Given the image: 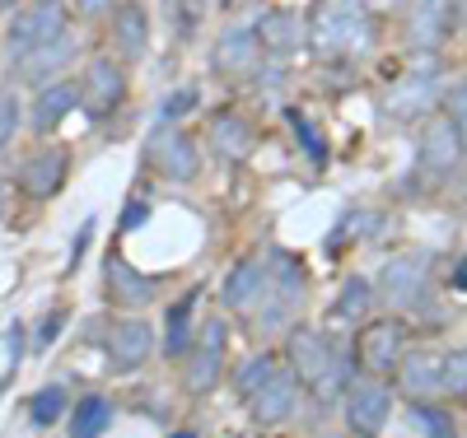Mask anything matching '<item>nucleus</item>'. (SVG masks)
<instances>
[{
  "label": "nucleus",
  "instance_id": "4c0bfd02",
  "mask_svg": "<svg viewBox=\"0 0 467 438\" xmlns=\"http://www.w3.org/2000/svg\"><path fill=\"white\" fill-rule=\"evenodd\" d=\"M61 322H66V312H61V308H57V312H47V317H43V327H37V345H47V341L57 336V327H61Z\"/></svg>",
  "mask_w": 467,
  "mask_h": 438
},
{
  "label": "nucleus",
  "instance_id": "c756f323",
  "mask_svg": "<svg viewBox=\"0 0 467 438\" xmlns=\"http://www.w3.org/2000/svg\"><path fill=\"white\" fill-rule=\"evenodd\" d=\"M206 5L211 0H169V19H173V37H187L202 28V19H206Z\"/></svg>",
  "mask_w": 467,
  "mask_h": 438
},
{
  "label": "nucleus",
  "instance_id": "dca6fc26",
  "mask_svg": "<svg viewBox=\"0 0 467 438\" xmlns=\"http://www.w3.org/2000/svg\"><path fill=\"white\" fill-rule=\"evenodd\" d=\"M66 173H70V158L61 149H33L19 164V187H24V196H33V201H47V196L61 191Z\"/></svg>",
  "mask_w": 467,
  "mask_h": 438
},
{
  "label": "nucleus",
  "instance_id": "a211bd4d",
  "mask_svg": "<svg viewBox=\"0 0 467 438\" xmlns=\"http://www.w3.org/2000/svg\"><path fill=\"white\" fill-rule=\"evenodd\" d=\"M257 61H262V43H257L253 24H234L215 37V66L224 75H248V70H257Z\"/></svg>",
  "mask_w": 467,
  "mask_h": 438
},
{
  "label": "nucleus",
  "instance_id": "7ed1b4c3",
  "mask_svg": "<svg viewBox=\"0 0 467 438\" xmlns=\"http://www.w3.org/2000/svg\"><path fill=\"white\" fill-rule=\"evenodd\" d=\"M304 294H308V275L304 266L290 257V252H271L266 257V299L257 308V331H281L295 322V312L304 308Z\"/></svg>",
  "mask_w": 467,
  "mask_h": 438
},
{
  "label": "nucleus",
  "instance_id": "9b49d317",
  "mask_svg": "<svg viewBox=\"0 0 467 438\" xmlns=\"http://www.w3.org/2000/svg\"><path fill=\"white\" fill-rule=\"evenodd\" d=\"M440 103V66H416L411 75H402V85L388 98V117L393 122H416Z\"/></svg>",
  "mask_w": 467,
  "mask_h": 438
},
{
  "label": "nucleus",
  "instance_id": "f257e3e1",
  "mask_svg": "<svg viewBox=\"0 0 467 438\" xmlns=\"http://www.w3.org/2000/svg\"><path fill=\"white\" fill-rule=\"evenodd\" d=\"M285 369L299 378V387H308L318 402H332L350 387V354L337 336L318 331V327H295L285 341Z\"/></svg>",
  "mask_w": 467,
  "mask_h": 438
},
{
  "label": "nucleus",
  "instance_id": "5701e85b",
  "mask_svg": "<svg viewBox=\"0 0 467 438\" xmlns=\"http://www.w3.org/2000/svg\"><path fill=\"white\" fill-rule=\"evenodd\" d=\"M211 145H215L220 158H229V164H244L253 154V127L234 112H215L211 117Z\"/></svg>",
  "mask_w": 467,
  "mask_h": 438
},
{
  "label": "nucleus",
  "instance_id": "aec40b11",
  "mask_svg": "<svg viewBox=\"0 0 467 438\" xmlns=\"http://www.w3.org/2000/svg\"><path fill=\"white\" fill-rule=\"evenodd\" d=\"M440 354L444 350H411L398 364V382L411 402H440Z\"/></svg>",
  "mask_w": 467,
  "mask_h": 438
},
{
  "label": "nucleus",
  "instance_id": "1a4fd4ad",
  "mask_svg": "<svg viewBox=\"0 0 467 438\" xmlns=\"http://www.w3.org/2000/svg\"><path fill=\"white\" fill-rule=\"evenodd\" d=\"M127 98V75L117 61H89L85 79H80V107L94 117V122H103V117H112L117 107H122Z\"/></svg>",
  "mask_w": 467,
  "mask_h": 438
},
{
  "label": "nucleus",
  "instance_id": "2f4dec72",
  "mask_svg": "<svg viewBox=\"0 0 467 438\" xmlns=\"http://www.w3.org/2000/svg\"><path fill=\"white\" fill-rule=\"evenodd\" d=\"M271 373H276V354H266V350H262V354H253V360H248L239 373H234V387H239V396H253Z\"/></svg>",
  "mask_w": 467,
  "mask_h": 438
},
{
  "label": "nucleus",
  "instance_id": "f8f14e48",
  "mask_svg": "<svg viewBox=\"0 0 467 438\" xmlns=\"http://www.w3.org/2000/svg\"><path fill=\"white\" fill-rule=\"evenodd\" d=\"M449 33H453V0H411V10H407L411 52H435Z\"/></svg>",
  "mask_w": 467,
  "mask_h": 438
},
{
  "label": "nucleus",
  "instance_id": "473e14b6",
  "mask_svg": "<svg viewBox=\"0 0 467 438\" xmlns=\"http://www.w3.org/2000/svg\"><path fill=\"white\" fill-rule=\"evenodd\" d=\"M61 411H66V387H57V382H52V387H43V392L33 396V406H28V420H33L37 429H47V424H52V420L61 415Z\"/></svg>",
  "mask_w": 467,
  "mask_h": 438
},
{
  "label": "nucleus",
  "instance_id": "f3484780",
  "mask_svg": "<svg viewBox=\"0 0 467 438\" xmlns=\"http://www.w3.org/2000/svg\"><path fill=\"white\" fill-rule=\"evenodd\" d=\"M154 285H160V280H154V275H140L127 257H108L103 261V290H108V299L112 303H122V308H145L150 299H154Z\"/></svg>",
  "mask_w": 467,
  "mask_h": 438
},
{
  "label": "nucleus",
  "instance_id": "58836bf2",
  "mask_svg": "<svg viewBox=\"0 0 467 438\" xmlns=\"http://www.w3.org/2000/svg\"><path fill=\"white\" fill-rule=\"evenodd\" d=\"M75 10H80V15H103V10H117V0H75Z\"/></svg>",
  "mask_w": 467,
  "mask_h": 438
},
{
  "label": "nucleus",
  "instance_id": "f704fd0d",
  "mask_svg": "<svg viewBox=\"0 0 467 438\" xmlns=\"http://www.w3.org/2000/svg\"><path fill=\"white\" fill-rule=\"evenodd\" d=\"M290 127L299 131V140H304V149H308V154H314V158H323V145H318V131H314V127H308V122H304V112H290Z\"/></svg>",
  "mask_w": 467,
  "mask_h": 438
},
{
  "label": "nucleus",
  "instance_id": "6ab92c4d",
  "mask_svg": "<svg viewBox=\"0 0 467 438\" xmlns=\"http://www.w3.org/2000/svg\"><path fill=\"white\" fill-rule=\"evenodd\" d=\"M458 158H462V140H458L449 117H440V122L425 127V136H420V173L444 178V173L458 168Z\"/></svg>",
  "mask_w": 467,
  "mask_h": 438
},
{
  "label": "nucleus",
  "instance_id": "412c9836",
  "mask_svg": "<svg viewBox=\"0 0 467 438\" xmlns=\"http://www.w3.org/2000/svg\"><path fill=\"white\" fill-rule=\"evenodd\" d=\"M112 43L127 61H140L145 56V43H150V19H145V5L140 0H122L112 10Z\"/></svg>",
  "mask_w": 467,
  "mask_h": 438
},
{
  "label": "nucleus",
  "instance_id": "b1692460",
  "mask_svg": "<svg viewBox=\"0 0 467 438\" xmlns=\"http://www.w3.org/2000/svg\"><path fill=\"white\" fill-rule=\"evenodd\" d=\"M257 43H262V52H271V56H290V52L304 43V24H299L290 10H266L262 24H257Z\"/></svg>",
  "mask_w": 467,
  "mask_h": 438
},
{
  "label": "nucleus",
  "instance_id": "0eeeda50",
  "mask_svg": "<svg viewBox=\"0 0 467 438\" xmlns=\"http://www.w3.org/2000/svg\"><path fill=\"white\" fill-rule=\"evenodd\" d=\"M299 396H304L299 378H295L285 364H276V373H271V378H266L253 396H244V402H248L253 424H262V429H276V424L295 420V411H299Z\"/></svg>",
  "mask_w": 467,
  "mask_h": 438
},
{
  "label": "nucleus",
  "instance_id": "423d86ee",
  "mask_svg": "<svg viewBox=\"0 0 467 438\" xmlns=\"http://www.w3.org/2000/svg\"><path fill=\"white\" fill-rule=\"evenodd\" d=\"M388 415H393V392L379 378H360L346 387V429L356 438H379Z\"/></svg>",
  "mask_w": 467,
  "mask_h": 438
},
{
  "label": "nucleus",
  "instance_id": "79ce46f5",
  "mask_svg": "<svg viewBox=\"0 0 467 438\" xmlns=\"http://www.w3.org/2000/svg\"><path fill=\"white\" fill-rule=\"evenodd\" d=\"M0 5H10V0H0Z\"/></svg>",
  "mask_w": 467,
  "mask_h": 438
},
{
  "label": "nucleus",
  "instance_id": "a878e982",
  "mask_svg": "<svg viewBox=\"0 0 467 438\" xmlns=\"http://www.w3.org/2000/svg\"><path fill=\"white\" fill-rule=\"evenodd\" d=\"M197 290H187L173 308H169V336H164V354L169 360H182L187 354V345H192V336H197V327H192V312H197Z\"/></svg>",
  "mask_w": 467,
  "mask_h": 438
},
{
  "label": "nucleus",
  "instance_id": "f03ea898",
  "mask_svg": "<svg viewBox=\"0 0 467 438\" xmlns=\"http://www.w3.org/2000/svg\"><path fill=\"white\" fill-rule=\"evenodd\" d=\"M374 43V15L360 0H327L314 19L318 56H360Z\"/></svg>",
  "mask_w": 467,
  "mask_h": 438
},
{
  "label": "nucleus",
  "instance_id": "9d476101",
  "mask_svg": "<svg viewBox=\"0 0 467 438\" xmlns=\"http://www.w3.org/2000/svg\"><path fill=\"white\" fill-rule=\"evenodd\" d=\"M360 369L369 378H383V373H398L402 354H407V331L402 322H369L360 331Z\"/></svg>",
  "mask_w": 467,
  "mask_h": 438
},
{
  "label": "nucleus",
  "instance_id": "4be33fe9",
  "mask_svg": "<svg viewBox=\"0 0 467 438\" xmlns=\"http://www.w3.org/2000/svg\"><path fill=\"white\" fill-rule=\"evenodd\" d=\"M70 107H80V85L57 79V85H47L43 94H37V103H28V122H33L37 136H47V131H57V122Z\"/></svg>",
  "mask_w": 467,
  "mask_h": 438
},
{
  "label": "nucleus",
  "instance_id": "cd10ccee",
  "mask_svg": "<svg viewBox=\"0 0 467 438\" xmlns=\"http://www.w3.org/2000/svg\"><path fill=\"white\" fill-rule=\"evenodd\" d=\"M440 396H449V402L467 396V345H453L440 354Z\"/></svg>",
  "mask_w": 467,
  "mask_h": 438
},
{
  "label": "nucleus",
  "instance_id": "ea45409f",
  "mask_svg": "<svg viewBox=\"0 0 467 438\" xmlns=\"http://www.w3.org/2000/svg\"><path fill=\"white\" fill-rule=\"evenodd\" d=\"M0 215H5V182H0Z\"/></svg>",
  "mask_w": 467,
  "mask_h": 438
},
{
  "label": "nucleus",
  "instance_id": "393cba45",
  "mask_svg": "<svg viewBox=\"0 0 467 438\" xmlns=\"http://www.w3.org/2000/svg\"><path fill=\"white\" fill-rule=\"evenodd\" d=\"M70 56H75V37L66 33V37H57V43H47V47H37V52L19 56V79H28V85H43V79L57 75Z\"/></svg>",
  "mask_w": 467,
  "mask_h": 438
},
{
  "label": "nucleus",
  "instance_id": "6e6552de",
  "mask_svg": "<svg viewBox=\"0 0 467 438\" xmlns=\"http://www.w3.org/2000/svg\"><path fill=\"white\" fill-rule=\"evenodd\" d=\"M425 290H431V261L425 257H393L383 270H379V294L383 303L393 308H416L425 299Z\"/></svg>",
  "mask_w": 467,
  "mask_h": 438
},
{
  "label": "nucleus",
  "instance_id": "bb28decb",
  "mask_svg": "<svg viewBox=\"0 0 467 438\" xmlns=\"http://www.w3.org/2000/svg\"><path fill=\"white\" fill-rule=\"evenodd\" d=\"M108 420H112V402L108 396H80L75 402V411H70V438H99L103 429H108Z\"/></svg>",
  "mask_w": 467,
  "mask_h": 438
},
{
  "label": "nucleus",
  "instance_id": "72a5a7b5",
  "mask_svg": "<svg viewBox=\"0 0 467 438\" xmlns=\"http://www.w3.org/2000/svg\"><path fill=\"white\" fill-rule=\"evenodd\" d=\"M19 131V98L15 94H0V149H5Z\"/></svg>",
  "mask_w": 467,
  "mask_h": 438
},
{
  "label": "nucleus",
  "instance_id": "7c9ffc66",
  "mask_svg": "<svg viewBox=\"0 0 467 438\" xmlns=\"http://www.w3.org/2000/svg\"><path fill=\"white\" fill-rule=\"evenodd\" d=\"M411 420L425 429V438H458L453 415H449V411H440V406H431V402H416V406H411Z\"/></svg>",
  "mask_w": 467,
  "mask_h": 438
},
{
  "label": "nucleus",
  "instance_id": "39448f33",
  "mask_svg": "<svg viewBox=\"0 0 467 438\" xmlns=\"http://www.w3.org/2000/svg\"><path fill=\"white\" fill-rule=\"evenodd\" d=\"M57 37H66V5L61 0H33V5H24L10 19L5 43H10V56L19 61V56H28L37 47L57 43Z\"/></svg>",
  "mask_w": 467,
  "mask_h": 438
},
{
  "label": "nucleus",
  "instance_id": "e433bc0d",
  "mask_svg": "<svg viewBox=\"0 0 467 438\" xmlns=\"http://www.w3.org/2000/svg\"><path fill=\"white\" fill-rule=\"evenodd\" d=\"M145 219H150V206H145V201H131V206H127V215H122V233H131V229H136V224H145Z\"/></svg>",
  "mask_w": 467,
  "mask_h": 438
},
{
  "label": "nucleus",
  "instance_id": "2eb2a0df",
  "mask_svg": "<svg viewBox=\"0 0 467 438\" xmlns=\"http://www.w3.org/2000/svg\"><path fill=\"white\" fill-rule=\"evenodd\" d=\"M150 350H154V327L145 322V317H122V322H112L108 331V354H112V369H140L150 360Z\"/></svg>",
  "mask_w": 467,
  "mask_h": 438
},
{
  "label": "nucleus",
  "instance_id": "4468645a",
  "mask_svg": "<svg viewBox=\"0 0 467 438\" xmlns=\"http://www.w3.org/2000/svg\"><path fill=\"white\" fill-rule=\"evenodd\" d=\"M262 299H266V261L244 257L239 266H234V270L224 275V285H220V303H224L229 312H239V317H257Z\"/></svg>",
  "mask_w": 467,
  "mask_h": 438
},
{
  "label": "nucleus",
  "instance_id": "ddd939ff",
  "mask_svg": "<svg viewBox=\"0 0 467 438\" xmlns=\"http://www.w3.org/2000/svg\"><path fill=\"white\" fill-rule=\"evenodd\" d=\"M150 168L160 173L164 182H192L202 168V158H197V145H192L182 131H160L150 140Z\"/></svg>",
  "mask_w": 467,
  "mask_h": 438
},
{
  "label": "nucleus",
  "instance_id": "a19ab883",
  "mask_svg": "<svg viewBox=\"0 0 467 438\" xmlns=\"http://www.w3.org/2000/svg\"><path fill=\"white\" fill-rule=\"evenodd\" d=\"M173 438H197V433H192V429H182V433H173Z\"/></svg>",
  "mask_w": 467,
  "mask_h": 438
},
{
  "label": "nucleus",
  "instance_id": "c85d7f7f",
  "mask_svg": "<svg viewBox=\"0 0 467 438\" xmlns=\"http://www.w3.org/2000/svg\"><path fill=\"white\" fill-rule=\"evenodd\" d=\"M369 303H374V285L365 280V275H350L346 290H341V299H337V317H346V322H360V327H365Z\"/></svg>",
  "mask_w": 467,
  "mask_h": 438
},
{
  "label": "nucleus",
  "instance_id": "c9c22d12",
  "mask_svg": "<svg viewBox=\"0 0 467 438\" xmlns=\"http://www.w3.org/2000/svg\"><path fill=\"white\" fill-rule=\"evenodd\" d=\"M192 107H197V89H178V94L164 98V117H182V112H192Z\"/></svg>",
  "mask_w": 467,
  "mask_h": 438
},
{
  "label": "nucleus",
  "instance_id": "20e7f679",
  "mask_svg": "<svg viewBox=\"0 0 467 438\" xmlns=\"http://www.w3.org/2000/svg\"><path fill=\"white\" fill-rule=\"evenodd\" d=\"M224 345H229V327H224V317H211V322L197 327V336H192L187 354H182V382L187 392H197L206 396L224 369Z\"/></svg>",
  "mask_w": 467,
  "mask_h": 438
},
{
  "label": "nucleus",
  "instance_id": "37998d69",
  "mask_svg": "<svg viewBox=\"0 0 467 438\" xmlns=\"http://www.w3.org/2000/svg\"><path fill=\"white\" fill-rule=\"evenodd\" d=\"M224 5H229V0H224Z\"/></svg>",
  "mask_w": 467,
  "mask_h": 438
}]
</instances>
